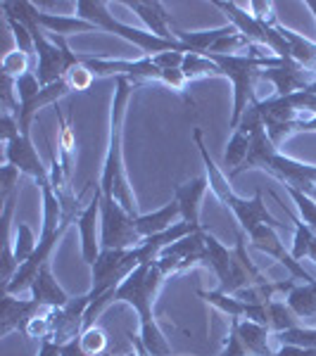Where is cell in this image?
Returning a JSON list of instances; mask_svg holds the SVG:
<instances>
[{"label":"cell","mask_w":316,"mask_h":356,"mask_svg":"<svg viewBox=\"0 0 316 356\" xmlns=\"http://www.w3.org/2000/svg\"><path fill=\"white\" fill-rule=\"evenodd\" d=\"M233 24H226V26H219V29H210V31H181V29H176L174 36L176 41H181L186 45L191 53H198V55H205L212 50V45H214L219 38H223L226 33L233 31Z\"/></svg>","instance_id":"obj_21"},{"label":"cell","mask_w":316,"mask_h":356,"mask_svg":"<svg viewBox=\"0 0 316 356\" xmlns=\"http://www.w3.org/2000/svg\"><path fill=\"white\" fill-rule=\"evenodd\" d=\"M102 193V191H100ZM143 243L136 216L114 197L100 195V247L102 250H134Z\"/></svg>","instance_id":"obj_5"},{"label":"cell","mask_w":316,"mask_h":356,"mask_svg":"<svg viewBox=\"0 0 316 356\" xmlns=\"http://www.w3.org/2000/svg\"><path fill=\"white\" fill-rule=\"evenodd\" d=\"M181 219V207L176 202L164 204L162 209H155L150 214H138L136 216V228L141 233V238H152L164 231H169L171 226H176Z\"/></svg>","instance_id":"obj_18"},{"label":"cell","mask_w":316,"mask_h":356,"mask_svg":"<svg viewBox=\"0 0 316 356\" xmlns=\"http://www.w3.org/2000/svg\"><path fill=\"white\" fill-rule=\"evenodd\" d=\"M100 186L95 188L93 200L77 214L79 235H81V259L93 266L95 259L100 257Z\"/></svg>","instance_id":"obj_10"},{"label":"cell","mask_w":316,"mask_h":356,"mask_svg":"<svg viewBox=\"0 0 316 356\" xmlns=\"http://www.w3.org/2000/svg\"><path fill=\"white\" fill-rule=\"evenodd\" d=\"M267 316H269V330H271L274 335H278V332H285V330L297 328V325H300V318H297L295 312H292L285 302L269 300L267 302Z\"/></svg>","instance_id":"obj_26"},{"label":"cell","mask_w":316,"mask_h":356,"mask_svg":"<svg viewBox=\"0 0 316 356\" xmlns=\"http://www.w3.org/2000/svg\"><path fill=\"white\" fill-rule=\"evenodd\" d=\"M38 24L43 26V31L48 36H60L65 38L69 33H88L97 31L90 22L81 19V17H69V15H48L38 10Z\"/></svg>","instance_id":"obj_20"},{"label":"cell","mask_w":316,"mask_h":356,"mask_svg":"<svg viewBox=\"0 0 316 356\" xmlns=\"http://www.w3.org/2000/svg\"><path fill=\"white\" fill-rule=\"evenodd\" d=\"M65 79L69 81V86H72V90H88V86L95 76L90 74V69L81 62V65L69 69V72L65 74Z\"/></svg>","instance_id":"obj_33"},{"label":"cell","mask_w":316,"mask_h":356,"mask_svg":"<svg viewBox=\"0 0 316 356\" xmlns=\"http://www.w3.org/2000/svg\"><path fill=\"white\" fill-rule=\"evenodd\" d=\"M5 19H8V24H10V29H13V36H15V43H17V50H22L24 55H31L33 50V36H31V31L22 24L19 19H15L13 15H8L5 13Z\"/></svg>","instance_id":"obj_31"},{"label":"cell","mask_w":316,"mask_h":356,"mask_svg":"<svg viewBox=\"0 0 316 356\" xmlns=\"http://www.w3.org/2000/svg\"><path fill=\"white\" fill-rule=\"evenodd\" d=\"M276 26H278V31L283 33V38L290 45L292 62H297V65H302L304 69L314 72V67H316V43L307 41V38H302L300 33H295L292 29H285L283 24H276Z\"/></svg>","instance_id":"obj_23"},{"label":"cell","mask_w":316,"mask_h":356,"mask_svg":"<svg viewBox=\"0 0 316 356\" xmlns=\"http://www.w3.org/2000/svg\"><path fill=\"white\" fill-rule=\"evenodd\" d=\"M15 86H17V97H19V105H24V102L33 100V97H36L43 90L41 81H38V76L33 72H24L15 81Z\"/></svg>","instance_id":"obj_30"},{"label":"cell","mask_w":316,"mask_h":356,"mask_svg":"<svg viewBox=\"0 0 316 356\" xmlns=\"http://www.w3.org/2000/svg\"><path fill=\"white\" fill-rule=\"evenodd\" d=\"M212 5H214V8H219L221 13L228 17V22H231V24L238 29V31L243 33L245 38H250V41L255 43V45H262V48H267V29H269L271 22L257 19V17L252 15L250 10L245 8V5H240V3H223V0H214Z\"/></svg>","instance_id":"obj_13"},{"label":"cell","mask_w":316,"mask_h":356,"mask_svg":"<svg viewBox=\"0 0 316 356\" xmlns=\"http://www.w3.org/2000/svg\"><path fill=\"white\" fill-rule=\"evenodd\" d=\"M231 323L235 325L238 337L243 340L250 356H274L271 347H269V340L274 337L271 330L264 328L260 323H255V321H248V318H231Z\"/></svg>","instance_id":"obj_19"},{"label":"cell","mask_w":316,"mask_h":356,"mask_svg":"<svg viewBox=\"0 0 316 356\" xmlns=\"http://www.w3.org/2000/svg\"><path fill=\"white\" fill-rule=\"evenodd\" d=\"M276 231H278V228L267 226V223H264V226H260L257 231L250 233V245L255 247V250L264 252L267 257H271V259H276L278 264H283V266L288 268V273L295 280H302V283H316L314 275L304 271L302 261L292 259L290 250H285V245L281 243V238H278V233H276Z\"/></svg>","instance_id":"obj_8"},{"label":"cell","mask_w":316,"mask_h":356,"mask_svg":"<svg viewBox=\"0 0 316 356\" xmlns=\"http://www.w3.org/2000/svg\"><path fill=\"white\" fill-rule=\"evenodd\" d=\"M77 17L90 22L97 31L114 33V36L134 43L136 48L141 50V55H145V57L171 53V50H179V53H191V50H188L181 41H164V38L150 33L148 29H136V26H129V24H124V22L114 19V15H110V10H107V3H102V0H79V3H77Z\"/></svg>","instance_id":"obj_3"},{"label":"cell","mask_w":316,"mask_h":356,"mask_svg":"<svg viewBox=\"0 0 316 356\" xmlns=\"http://www.w3.org/2000/svg\"><path fill=\"white\" fill-rule=\"evenodd\" d=\"M274 337L281 342V347L316 349V328H304V325H297V328L278 332V335H274Z\"/></svg>","instance_id":"obj_29"},{"label":"cell","mask_w":316,"mask_h":356,"mask_svg":"<svg viewBox=\"0 0 316 356\" xmlns=\"http://www.w3.org/2000/svg\"><path fill=\"white\" fill-rule=\"evenodd\" d=\"M166 280V273L155 264H143L114 290V302H126L138 314V325L155 321L152 307Z\"/></svg>","instance_id":"obj_4"},{"label":"cell","mask_w":316,"mask_h":356,"mask_svg":"<svg viewBox=\"0 0 316 356\" xmlns=\"http://www.w3.org/2000/svg\"><path fill=\"white\" fill-rule=\"evenodd\" d=\"M29 292H31V300L36 304H41V307L62 309L65 304H69V300H72V297L60 288V283L55 280L53 268H50V261L45 264L41 271H38L36 280H33V285Z\"/></svg>","instance_id":"obj_17"},{"label":"cell","mask_w":316,"mask_h":356,"mask_svg":"<svg viewBox=\"0 0 316 356\" xmlns=\"http://www.w3.org/2000/svg\"><path fill=\"white\" fill-rule=\"evenodd\" d=\"M122 356H138V352H136V349H134V352H131V354H122Z\"/></svg>","instance_id":"obj_42"},{"label":"cell","mask_w":316,"mask_h":356,"mask_svg":"<svg viewBox=\"0 0 316 356\" xmlns=\"http://www.w3.org/2000/svg\"><path fill=\"white\" fill-rule=\"evenodd\" d=\"M138 340H141V344L152 356H174V352H171V344L164 337V332H162V328H159L157 321L138 325Z\"/></svg>","instance_id":"obj_25"},{"label":"cell","mask_w":316,"mask_h":356,"mask_svg":"<svg viewBox=\"0 0 316 356\" xmlns=\"http://www.w3.org/2000/svg\"><path fill=\"white\" fill-rule=\"evenodd\" d=\"M129 340H131V344H134V349L138 352V356H152V354L148 352V349L141 344V340H138V335H134V332H129Z\"/></svg>","instance_id":"obj_40"},{"label":"cell","mask_w":316,"mask_h":356,"mask_svg":"<svg viewBox=\"0 0 316 356\" xmlns=\"http://www.w3.org/2000/svg\"><path fill=\"white\" fill-rule=\"evenodd\" d=\"M5 162L17 166L22 174L31 176L38 181V186L50 181V166H45L38 157V150L33 147L31 136H17L5 145Z\"/></svg>","instance_id":"obj_11"},{"label":"cell","mask_w":316,"mask_h":356,"mask_svg":"<svg viewBox=\"0 0 316 356\" xmlns=\"http://www.w3.org/2000/svg\"><path fill=\"white\" fill-rule=\"evenodd\" d=\"M198 297H203L207 304H212L216 312L226 314L228 318H245L248 314V302L238 300L235 295H226L221 290H198Z\"/></svg>","instance_id":"obj_24"},{"label":"cell","mask_w":316,"mask_h":356,"mask_svg":"<svg viewBox=\"0 0 316 356\" xmlns=\"http://www.w3.org/2000/svg\"><path fill=\"white\" fill-rule=\"evenodd\" d=\"M159 83H164L166 88L176 90V93H183V88H186L188 79H186V74H183L181 69H162Z\"/></svg>","instance_id":"obj_36"},{"label":"cell","mask_w":316,"mask_h":356,"mask_svg":"<svg viewBox=\"0 0 316 356\" xmlns=\"http://www.w3.org/2000/svg\"><path fill=\"white\" fill-rule=\"evenodd\" d=\"M95 297L90 292H86L81 297H74L65 304L62 309H55V321H53V335H50V342H55L57 347H65L72 340H77L84 330V321H86V312H88L90 302Z\"/></svg>","instance_id":"obj_9"},{"label":"cell","mask_w":316,"mask_h":356,"mask_svg":"<svg viewBox=\"0 0 316 356\" xmlns=\"http://www.w3.org/2000/svg\"><path fill=\"white\" fill-rule=\"evenodd\" d=\"M195 264L207 266V245H205V228L198 233H191L186 238L176 240L169 247H164L157 257V266L166 273V278L174 273L188 271Z\"/></svg>","instance_id":"obj_7"},{"label":"cell","mask_w":316,"mask_h":356,"mask_svg":"<svg viewBox=\"0 0 316 356\" xmlns=\"http://www.w3.org/2000/svg\"><path fill=\"white\" fill-rule=\"evenodd\" d=\"M19 134L22 131H19V122H17V114L3 110V117H0V138H3V143L8 145V143Z\"/></svg>","instance_id":"obj_35"},{"label":"cell","mask_w":316,"mask_h":356,"mask_svg":"<svg viewBox=\"0 0 316 356\" xmlns=\"http://www.w3.org/2000/svg\"><path fill=\"white\" fill-rule=\"evenodd\" d=\"M285 304L295 312L297 318H316V283L292 285L285 295Z\"/></svg>","instance_id":"obj_22"},{"label":"cell","mask_w":316,"mask_h":356,"mask_svg":"<svg viewBox=\"0 0 316 356\" xmlns=\"http://www.w3.org/2000/svg\"><path fill=\"white\" fill-rule=\"evenodd\" d=\"M181 72L186 74L188 81L193 79H203V76H221V69L216 62H212L207 55H198V53H188L183 57Z\"/></svg>","instance_id":"obj_27"},{"label":"cell","mask_w":316,"mask_h":356,"mask_svg":"<svg viewBox=\"0 0 316 356\" xmlns=\"http://www.w3.org/2000/svg\"><path fill=\"white\" fill-rule=\"evenodd\" d=\"M245 169H262L271 174L276 181L283 183V188H295V191L309 195V197L316 195V164L297 162L288 154L278 152L274 140L267 136V129H257L252 134L248 159L238 171H233V176H238Z\"/></svg>","instance_id":"obj_2"},{"label":"cell","mask_w":316,"mask_h":356,"mask_svg":"<svg viewBox=\"0 0 316 356\" xmlns=\"http://www.w3.org/2000/svg\"><path fill=\"white\" fill-rule=\"evenodd\" d=\"M304 5H307V8L312 10V15H314V19H316V0H307Z\"/></svg>","instance_id":"obj_41"},{"label":"cell","mask_w":316,"mask_h":356,"mask_svg":"<svg viewBox=\"0 0 316 356\" xmlns=\"http://www.w3.org/2000/svg\"><path fill=\"white\" fill-rule=\"evenodd\" d=\"M274 356H316V349H297V347H281Z\"/></svg>","instance_id":"obj_39"},{"label":"cell","mask_w":316,"mask_h":356,"mask_svg":"<svg viewBox=\"0 0 316 356\" xmlns=\"http://www.w3.org/2000/svg\"><path fill=\"white\" fill-rule=\"evenodd\" d=\"M36 247H38V240L31 228H29L26 223H17V228L13 233V250H15V257H17V261H19V266L36 252Z\"/></svg>","instance_id":"obj_28"},{"label":"cell","mask_w":316,"mask_h":356,"mask_svg":"<svg viewBox=\"0 0 316 356\" xmlns=\"http://www.w3.org/2000/svg\"><path fill=\"white\" fill-rule=\"evenodd\" d=\"M219 356H250V352L245 349L243 340L238 337V330H235V325L231 323V332H228V342H226V349L219 354Z\"/></svg>","instance_id":"obj_37"},{"label":"cell","mask_w":316,"mask_h":356,"mask_svg":"<svg viewBox=\"0 0 316 356\" xmlns=\"http://www.w3.org/2000/svg\"><path fill=\"white\" fill-rule=\"evenodd\" d=\"M138 268L134 250H102L90 266V295L102 297L117 290L119 285Z\"/></svg>","instance_id":"obj_6"},{"label":"cell","mask_w":316,"mask_h":356,"mask_svg":"<svg viewBox=\"0 0 316 356\" xmlns=\"http://www.w3.org/2000/svg\"><path fill=\"white\" fill-rule=\"evenodd\" d=\"M314 74H316V67H314Z\"/></svg>","instance_id":"obj_43"},{"label":"cell","mask_w":316,"mask_h":356,"mask_svg":"<svg viewBox=\"0 0 316 356\" xmlns=\"http://www.w3.org/2000/svg\"><path fill=\"white\" fill-rule=\"evenodd\" d=\"M26 57L22 50H13L3 57V74L5 76H13V79H19L22 74L26 72Z\"/></svg>","instance_id":"obj_32"},{"label":"cell","mask_w":316,"mask_h":356,"mask_svg":"<svg viewBox=\"0 0 316 356\" xmlns=\"http://www.w3.org/2000/svg\"><path fill=\"white\" fill-rule=\"evenodd\" d=\"M207 188H210L207 176L191 178V181L174 188V202L181 207V219L193 223V226H198V228H203V223H200V207H203V197H205Z\"/></svg>","instance_id":"obj_14"},{"label":"cell","mask_w":316,"mask_h":356,"mask_svg":"<svg viewBox=\"0 0 316 356\" xmlns=\"http://www.w3.org/2000/svg\"><path fill=\"white\" fill-rule=\"evenodd\" d=\"M134 90V83L126 76L114 79V97H112V112H110V143H107V154L105 164H102L100 174V191L105 197H114L126 211H131L138 216V204L134 197V191L129 186L124 169V154H122V143H124V119H126V107H129V97Z\"/></svg>","instance_id":"obj_1"},{"label":"cell","mask_w":316,"mask_h":356,"mask_svg":"<svg viewBox=\"0 0 316 356\" xmlns=\"http://www.w3.org/2000/svg\"><path fill=\"white\" fill-rule=\"evenodd\" d=\"M260 79L262 81L274 83L276 95L285 97L292 93H300V90H307L309 86L316 81V74L304 69L302 65H297V62H283L281 67L264 69L260 74Z\"/></svg>","instance_id":"obj_12"},{"label":"cell","mask_w":316,"mask_h":356,"mask_svg":"<svg viewBox=\"0 0 316 356\" xmlns=\"http://www.w3.org/2000/svg\"><path fill=\"white\" fill-rule=\"evenodd\" d=\"M188 53H179V50H171V53H162V55H155L152 62L159 69H181L183 65V57Z\"/></svg>","instance_id":"obj_38"},{"label":"cell","mask_w":316,"mask_h":356,"mask_svg":"<svg viewBox=\"0 0 316 356\" xmlns=\"http://www.w3.org/2000/svg\"><path fill=\"white\" fill-rule=\"evenodd\" d=\"M41 304L33 300H19L15 295H3L0 304V337H8L13 330H24V325L36 316Z\"/></svg>","instance_id":"obj_15"},{"label":"cell","mask_w":316,"mask_h":356,"mask_svg":"<svg viewBox=\"0 0 316 356\" xmlns=\"http://www.w3.org/2000/svg\"><path fill=\"white\" fill-rule=\"evenodd\" d=\"M124 8H129L131 13H136L143 19V24L155 36L164 38V41H176L174 31L169 26V15H166V8L157 0H150V3H143V0H124Z\"/></svg>","instance_id":"obj_16"},{"label":"cell","mask_w":316,"mask_h":356,"mask_svg":"<svg viewBox=\"0 0 316 356\" xmlns=\"http://www.w3.org/2000/svg\"><path fill=\"white\" fill-rule=\"evenodd\" d=\"M19 176H22V171L17 169V166L5 162L3 171H0V178H3V183H0V186H3V202L15 195L17 186H19Z\"/></svg>","instance_id":"obj_34"}]
</instances>
